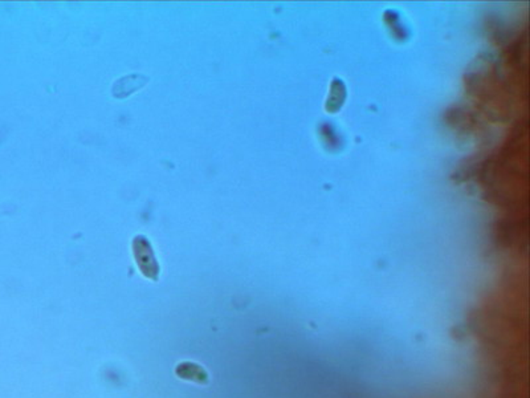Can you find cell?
Here are the masks:
<instances>
[{
	"label": "cell",
	"instance_id": "6da1fadb",
	"mask_svg": "<svg viewBox=\"0 0 530 398\" xmlns=\"http://www.w3.org/2000/svg\"><path fill=\"white\" fill-rule=\"evenodd\" d=\"M131 247L141 274L145 278L150 279L151 282H158L161 275V266L156 260V254L149 238L145 235H137L133 239Z\"/></svg>",
	"mask_w": 530,
	"mask_h": 398
},
{
	"label": "cell",
	"instance_id": "7a4b0ae2",
	"mask_svg": "<svg viewBox=\"0 0 530 398\" xmlns=\"http://www.w3.org/2000/svg\"><path fill=\"white\" fill-rule=\"evenodd\" d=\"M149 81H150V77L146 74H128L125 77H121L111 85V94L119 100L126 99L130 94L137 92L141 88H144Z\"/></svg>",
	"mask_w": 530,
	"mask_h": 398
},
{
	"label": "cell",
	"instance_id": "3957f363",
	"mask_svg": "<svg viewBox=\"0 0 530 398\" xmlns=\"http://www.w3.org/2000/svg\"><path fill=\"white\" fill-rule=\"evenodd\" d=\"M175 372L183 380L195 381V382H206L209 380L207 373L204 372L201 365H196L192 362L179 364Z\"/></svg>",
	"mask_w": 530,
	"mask_h": 398
}]
</instances>
